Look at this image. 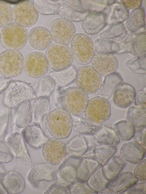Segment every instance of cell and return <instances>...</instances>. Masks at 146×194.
<instances>
[{"label": "cell", "mask_w": 146, "mask_h": 194, "mask_svg": "<svg viewBox=\"0 0 146 194\" xmlns=\"http://www.w3.org/2000/svg\"><path fill=\"white\" fill-rule=\"evenodd\" d=\"M89 100L87 94L78 88L69 87L58 90L54 99V104L73 116L84 113Z\"/></svg>", "instance_id": "obj_1"}, {"label": "cell", "mask_w": 146, "mask_h": 194, "mask_svg": "<svg viewBox=\"0 0 146 194\" xmlns=\"http://www.w3.org/2000/svg\"><path fill=\"white\" fill-rule=\"evenodd\" d=\"M45 126L54 137L66 139L70 137L72 132V118L65 110L57 107L49 113L45 119Z\"/></svg>", "instance_id": "obj_2"}, {"label": "cell", "mask_w": 146, "mask_h": 194, "mask_svg": "<svg viewBox=\"0 0 146 194\" xmlns=\"http://www.w3.org/2000/svg\"><path fill=\"white\" fill-rule=\"evenodd\" d=\"M36 98L33 88L20 80H13L5 90L3 103L7 107L14 108L23 102Z\"/></svg>", "instance_id": "obj_3"}, {"label": "cell", "mask_w": 146, "mask_h": 194, "mask_svg": "<svg viewBox=\"0 0 146 194\" xmlns=\"http://www.w3.org/2000/svg\"><path fill=\"white\" fill-rule=\"evenodd\" d=\"M28 38L26 28L15 22L3 27L0 33V43L7 49L18 50L25 46Z\"/></svg>", "instance_id": "obj_4"}, {"label": "cell", "mask_w": 146, "mask_h": 194, "mask_svg": "<svg viewBox=\"0 0 146 194\" xmlns=\"http://www.w3.org/2000/svg\"><path fill=\"white\" fill-rule=\"evenodd\" d=\"M45 56L49 67L55 71L68 68L72 65L74 60L69 47L57 43L51 45L46 49Z\"/></svg>", "instance_id": "obj_5"}, {"label": "cell", "mask_w": 146, "mask_h": 194, "mask_svg": "<svg viewBox=\"0 0 146 194\" xmlns=\"http://www.w3.org/2000/svg\"><path fill=\"white\" fill-rule=\"evenodd\" d=\"M115 41L119 49L117 54L128 53L137 57H146V33H127Z\"/></svg>", "instance_id": "obj_6"}, {"label": "cell", "mask_w": 146, "mask_h": 194, "mask_svg": "<svg viewBox=\"0 0 146 194\" xmlns=\"http://www.w3.org/2000/svg\"><path fill=\"white\" fill-rule=\"evenodd\" d=\"M71 48L73 57L81 64L90 63L95 54L92 41L88 36L82 33L75 34L71 42Z\"/></svg>", "instance_id": "obj_7"}, {"label": "cell", "mask_w": 146, "mask_h": 194, "mask_svg": "<svg viewBox=\"0 0 146 194\" xmlns=\"http://www.w3.org/2000/svg\"><path fill=\"white\" fill-rule=\"evenodd\" d=\"M24 58L18 50L7 49L0 53V72L5 77L19 75L24 69Z\"/></svg>", "instance_id": "obj_8"}, {"label": "cell", "mask_w": 146, "mask_h": 194, "mask_svg": "<svg viewBox=\"0 0 146 194\" xmlns=\"http://www.w3.org/2000/svg\"><path fill=\"white\" fill-rule=\"evenodd\" d=\"M86 118L96 125L103 124L111 115L110 104L107 99L100 96L88 100L84 112Z\"/></svg>", "instance_id": "obj_9"}, {"label": "cell", "mask_w": 146, "mask_h": 194, "mask_svg": "<svg viewBox=\"0 0 146 194\" xmlns=\"http://www.w3.org/2000/svg\"><path fill=\"white\" fill-rule=\"evenodd\" d=\"M75 80L78 88L89 94L97 91L102 83L101 75L90 65L80 67L77 71Z\"/></svg>", "instance_id": "obj_10"}, {"label": "cell", "mask_w": 146, "mask_h": 194, "mask_svg": "<svg viewBox=\"0 0 146 194\" xmlns=\"http://www.w3.org/2000/svg\"><path fill=\"white\" fill-rule=\"evenodd\" d=\"M7 141L19 166L27 169H31L32 166L31 158L21 134L18 132L12 133Z\"/></svg>", "instance_id": "obj_11"}, {"label": "cell", "mask_w": 146, "mask_h": 194, "mask_svg": "<svg viewBox=\"0 0 146 194\" xmlns=\"http://www.w3.org/2000/svg\"><path fill=\"white\" fill-rule=\"evenodd\" d=\"M51 37L57 44L66 45L70 44L76 34L75 26L71 22L60 18L53 20L49 26Z\"/></svg>", "instance_id": "obj_12"}, {"label": "cell", "mask_w": 146, "mask_h": 194, "mask_svg": "<svg viewBox=\"0 0 146 194\" xmlns=\"http://www.w3.org/2000/svg\"><path fill=\"white\" fill-rule=\"evenodd\" d=\"M13 20L15 23L24 27H31L38 20V13L33 3L29 0L16 4L13 10Z\"/></svg>", "instance_id": "obj_13"}, {"label": "cell", "mask_w": 146, "mask_h": 194, "mask_svg": "<svg viewBox=\"0 0 146 194\" xmlns=\"http://www.w3.org/2000/svg\"><path fill=\"white\" fill-rule=\"evenodd\" d=\"M49 66L45 55L37 51L31 52L25 57L24 69L30 77L38 79L44 76L48 72Z\"/></svg>", "instance_id": "obj_14"}, {"label": "cell", "mask_w": 146, "mask_h": 194, "mask_svg": "<svg viewBox=\"0 0 146 194\" xmlns=\"http://www.w3.org/2000/svg\"><path fill=\"white\" fill-rule=\"evenodd\" d=\"M42 152L46 161L54 165L60 164L67 156L64 142L62 139L54 137L48 138L43 145Z\"/></svg>", "instance_id": "obj_15"}, {"label": "cell", "mask_w": 146, "mask_h": 194, "mask_svg": "<svg viewBox=\"0 0 146 194\" xmlns=\"http://www.w3.org/2000/svg\"><path fill=\"white\" fill-rule=\"evenodd\" d=\"M80 159L68 156L64 160L56 172L55 181L57 183L67 187L76 179L77 169Z\"/></svg>", "instance_id": "obj_16"}, {"label": "cell", "mask_w": 146, "mask_h": 194, "mask_svg": "<svg viewBox=\"0 0 146 194\" xmlns=\"http://www.w3.org/2000/svg\"><path fill=\"white\" fill-rule=\"evenodd\" d=\"M57 170L54 165L48 162L36 164L31 168L28 175V180L34 187L37 186V184L42 181H55Z\"/></svg>", "instance_id": "obj_17"}, {"label": "cell", "mask_w": 146, "mask_h": 194, "mask_svg": "<svg viewBox=\"0 0 146 194\" xmlns=\"http://www.w3.org/2000/svg\"><path fill=\"white\" fill-rule=\"evenodd\" d=\"M107 14L104 12H89L82 21L81 27L88 35L97 34L107 25Z\"/></svg>", "instance_id": "obj_18"}, {"label": "cell", "mask_w": 146, "mask_h": 194, "mask_svg": "<svg viewBox=\"0 0 146 194\" xmlns=\"http://www.w3.org/2000/svg\"><path fill=\"white\" fill-rule=\"evenodd\" d=\"M51 105L49 97L40 96L35 99L31 106L32 121L45 131L46 119L50 112Z\"/></svg>", "instance_id": "obj_19"}, {"label": "cell", "mask_w": 146, "mask_h": 194, "mask_svg": "<svg viewBox=\"0 0 146 194\" xmlns=\"http://www.w3.org/2000/svg\"><path fill=\"white\" fill-rule=\"evenodd\" d=\"M91 61L94 69L100 75L105 77L116 72L118 66L117 60L112 54H97Z\"/></svg>", "instance_id": "obj_20"}, {"label": "cell", "mask_w": 146, "mask_h": 194, "mask_svg": "<svg viewBox=\"0 0 146 194\" xmlns=\"http://www.w3.org/2000/svg\"><path fill=\"white\" fill-rule=\"evenodd\" d=\"M28 41L32 48L37 50L42 51L47 49L51 45L52 39L47 29L37 26L30 31Z\"/></svg>", "instance_id": "obj_21"}, {"label": "cell", "mask_w": 146, "mask_h": 194, "mask_svg": "<svg viewBox=\"0 0 146 194\" xmlns=\"http://www.w3.org/2000/svg\"><path fill=\"white\" fill-rule=\"evenodd\" d=\"M146 152L145 147L134 140L124 143L121 146L120 151V155L123 160L134 164H137L143 159Z\"/></svg>", "instance_id": "obj_22"}, {"label": "cell", "mask_w": 146, "mask_h": 194, "mask_svg": "<svg viewBox=\"0 0 146 194\" xmlns=\"http://www.w3.org/2000/svg\"><path fill=\"white\" fill-rule=\"evenodd\" d=\"M39 125L30 124L25 128L21 134L26 143L31 148L37 150L45 143L48 137Z\"/></svg>", "instance_id": "obj_23"}, {"label": "cell", "mask_w": 146, "mask_h": 194, "mask_svg": "<svg viewBox=\"0 0 146 194\" xmlns=\"http://www.w3.org/2000/svg\"><path fill=\"white\" fill-rule=\"evenodd\" d=\"M136 94L135 89L132 86L122 82L113 93V102L118 107L126 108L135 103Z\"/></svg>", "instance_id": "obj_24"}, {"label": "cell", "mask_w": 146, "mask_h": 194, "mask_svg": "<svg viewBox=\"0 0 146 194\" xmlns=\"http://www.w3.org/2000/svg\"><path fill=\"white\" fill-rule=\"evenodd\" d=\"M32 121L31 106L29 100H27L15 107L12 115L10 130L14 124L19 128H25L29 125Z\"/></svg>", "instance_id": "obj_25"}, {"label": "cell", "mask_w": 146, "mask_h": 194, "mask_svg": "<svg viewBox=\"0 0 146 194\" xmlns=\"http://www.w3.org/2000/svg\"><path fill=\"white\" fill-rule=\"evenodd\" d=\"M138 181V180L131 172H123L119 174L114 180L110 181L106 188L117 194H121L127 191Z\"/></svg>", "instance_id": "obj_26"}, {"label": "cell", "mask_w": 146, "mask_h": 194, "mask_svg": "<svg viewBox=\"0 0 146 194\" xmlns=\"http://www.w3.org/2000/svg\"><path fill=\"white\" fill-rule=\"evenodd\" d=\"M8 194H19L26 187L25 180L19 172L14 171L8 172L1 181Z\"/></svg>", "instance_id": "obj_27"}, {"label": "cell", "mask_w": 146, "mask_h": 194, "mask_svg": "<svg viewBox=\"0 0 146 194\" xmlns=\"http://www.w3.org/2000/svg\"><path fill=\"white\" fill-rule=\"evenodd\" d=\"M145 14L143 8L140 7L132 10L129 14L126 27L131 33H145Z\"/></svg>", "instance_id": "obj_28"}, {"label": "cell", "mask_w": 146, "mask_h": 194, "mask_svg": "<svg viewBox=\"0 0 146 194\" xmlns=\"http://www.w3.org/2000/svg\"><path fill=\"white\" fill-rule=\"evenodd\" d=\"M123 81L120 75L116 72L105 76L98 90V95L106 99H108Z\"/></svg>", "instance_id": "obj_29"}, {"label": "cell", "mask_w": 146, "mask_h": 194, "mask_svg": "<svg viewBox=\"0 0 146 194\" xmlns=\"http://www.w3.org/2000/svg\"><path fill=\"white\" fill-rule=\"evenodd\" d=\"M67 156L81 158L89 149L87 138L83 135H77L66 145Z\"/></svg>", "instance_id": "obj_30"}, {"label": "cell", "mask_w": 146, "mask_h": 194, "mask_svg": "<svg viewBox=\"0 0 146 194\" xmlns=\"http://www.w3.org/2000/svg\"><path fill=\"white\" fill-rule=\"evenodd\" d=\"M93 136L99 145L117 146L120 142L113 128L107 125L101 126Z\"/></svg>", "instance_id": "obj_31"}, {"label": "cell", "mask_w": 146, "mask_h": 194, "mask_svg": "<svg viewBox=\"0 0 146 194\" xmlns=\"http://www.w3.org/2000/svg\"><path fill=\"white\" fill-rule=\"evenodd\" d=\"M123 159L118 155H114L102 167V171L107 178L111 181L120 174L126 165Z\"/></svg>", "instance_id": "obj_32"}, {"label": "cell", "mask_w": 146, "mask_h": 194, "mask_svg": "<svg viewBox=\"0 0 146 194\" xmlns=\"http://www.w3.org/2000/svg\"><path fill=\"white\" fill-rule=\"evenodd\" d=\"M73 118L72 128L79 135L93 136L101 127L85 117L77 116Z\"/></svg>", "instance_id": "obj_33"}, {"label": "cell", "mask_w": 146, "mask_h": 194, "mask_svg": "<svg viewBox=\"0 0 146 194\" xmlns=\"http://www.w3.org/2000/svg\"><path fill=\"white\" fill-rule=\"evenodd\" d=\"M99 165L94 157H81L77 169L76 179L87 181Z\"/></svg>", "instance_id": "obj_34"}, {"label": "cell", "mask_w": 146, "mask_h": 194, "mask_svg": "<svg viewBox=\"0 0 146 194\" xmlns=\"http://www.w3.org/2000/svg\"><path fill=\"white\" fill-rule=\"evenodd\" d=\"M126 118L135 129L146 127V108L137 105L130 107L126 112Z\"/></svg>", "instance_id": "obj_35"}, {"label": "cell", "mask_w": 146, "mask_h": 194, "mask_svg": "<svg viewBox=\"0 0 146 194\" xmlns=\"http://www.w3.org/2000/svg\"><path fill=\"white\" fill-rule=\"evenodd\" d=\"M102 167L99 164L86 181L89 187L97 194L106 188L110 181L104 175Z\"/></svg>", "instance_id": "obj_36"}, {"label": "cell", "mask_w": 146, "mask_h": 194, "mask_svg": "<svg viewBox=\"0 0 146 194\" xmlns=\"http://www.w3.org/2000/svg\"><path fill=\"white\" fill-rule=\"evenodd\" d=\"M110 6V12L108 16L107 25L122 23L127 20L129 11L122 3L116 2Z\"/></svg>", "instance_id": "obj_37"}, {"label": "cell", "mask_w": 146, "mask_h": 194, "mask_svg": "<svg viewBox=\"0 0 146 194\" xmlns=\"http://www.w3.org/2000/svg\"><path fill=\"white\" fill-rule=\"evenodd\" d=\"M127 33L123 24L122 23L107 25L99 33L98 38L110 40H118Z\"/></svg>", "instance_id": "obj_38"}, {"label": "cell", "mask_w": 146, "mask_h": 194, "mask_svg": "<svg viewBox=\"0 0 146 194\" xmlns=\"http://www.w3.org/2000/svg\"><path fill=\"white\" fill-rule=\"evenodd\" d=\"M77 70L73 65L68 68L58 71L50 73L49 76L54 79L56 84L60 86H67L75 80Z\"/></svg>", "instance_id": "obj_39"}, {"label": "cell", "mask_w": 146, "mask_h": 194, "mask_svg": "<svg viewBox=\"0 0 146 194\" xmlns=\"http://www.w3.org/2000/svg\"><path fill=\"white\" fill-rule=\"evenodd\" d=\"M117 146L100 145L93 150L94 158L100 165H104L116 153Z\"/></svg>", "instance_id": "obj_40"}, {"label": "cell", "mask_w": 146, "mask_h": 194, "mask_svg": "<svg viewBox=\"0 0 146 194\" xmlns=\"http://www.w3.org/2000/svg\"><path fill=\"white\" fill-rule=\"evenodd\" d=\"M33 3L37 11L46 15H58L60 6L59 0H35Z\"/></svg>", "instance_id": "obj_41"}, {"label": "cell", "mask_w": 146, "mask_h": 194, "mask_svg": "<svg viewBox=\"0 0 146 194\" xmlns=\"http://www.w3.org/2000/svg\"><path fill=\"white\" fill-rule=\"evenodd\" d=\"M113 129L120 140L128 141L133 138L135 131L134 127L126 120L115 123Z\"/></svg>", "instance_id": "obj_42"}, {"label": "cell", "mask_w": 146, "mask_h": 194, "mask_svg": "<svg viewBox=\"0 0 146 194\" xmlns=\"http://www.w3.org/2000/svg\"><path fill=\"white\" fill-rule=\"evenodd\" d=\"M56 84L50 76H45L38 80L35 93L36 97L40 96L49 97L56 86Z\"/></svg>", "instance_id": "obj_43"}, {"label": "cell", "mask_w": 146, "mask_h": 194, "mask_svg": "<svg viewBox=\"0 0 146 194\" xmlns=\"http://www.w3.org/2000/svg\"><path fill=\"white\" fill-rule=\"evenodd\" d=\"M60 6L58 11V15L62 18L70 22H79L82 21L88 13H83L77 11L59 0Z\"/></svg>", "instance_id": "obj_44"}, {"label": "cell", "mask_w": 146, "mask_h": 194, "mask_svg": "<svg viewBox=\"0 0 146 194\" xmlns=\"http://www.w3.org/2000/svg\"><path fill=\"white\" fill-rule=\"evenodd\" d=\"M116 0H81L82 8L85 13L91 11L103 12Z\"/></svg>", "instance_id": "obj_45"}, {"label": "cell", "mask_w": 146, "mask_h": 194, "mask_svg": "<svg viewBox=\"0 0 146 194\" xmlns=\"http://www.w3.org/2000/svg\"><path fill=\"white\" fill-rule=\"evenodd\" d=\"M11 108L7 107L0 112V139H4L11 131Z\"/></svg>", "instance_id": "obj_46"}, {"label": "cell", "mask_w": 146, "mask_h": 194, "mask_svg": "<svg viewBox=\"0 0 146 194\" xmlns=\"http://www.w3.org/2000/svg\"><path fill=\"white\" fill-rule=\"evenodd\" d=\"M13 20V10L10 5L0 0V27H4L10 24Z\"/></svg>", "instance_id": "obj_47"}, {"label": "cell", "mask_w": 146, "mask_h": 194, "mask_svg": "<svg viewBox=\"0 0 146 194\" xmlns=\"http://www.w3.org/2000/svg\"><path fill=\"white\" fill-rule=\"evenodd\" d=\"M66 187L69 194H97L89 187L86 181H79L76 179Z\"/></svg>", "instance_id": "obj_48"}, {"label": "cell", "mask_w": 146, "mask_h": 194, "mask_svg": "<svg viewBox=\"0 0 146 194\" xmlns=\"http://www.w3.org/2000/svg\"><path fill=\"white\" fill-rule=\"evenodd\" d=\"M95 51L97 54H113L114 44L113 41L98 38L94 44Z\"/></svg>", "instance_id": "obj_49"}, {"label": "cell", "mask_w": 146, "mask_h": 194, "mask_svg": "<svg viewBox=\"0 0 146 194\" xmlns=\"http://www.w3.org/2000/svg\"><path fill=\"white\" fill-rule=\"evenodd\" d=\"M125 65L133 73H146V57H137L136 60H129L125 63Z\"/></svg>", "instance_id": "obj_50"}, {"label": "cell", "mask_w": 146, "mask_h": 194, "mask_svg": "<svg viewBox=\"0 0 146 194\" xmlns=\"http://www.w3.org/2000/svg\"><path fill=\"white\" fill-rule=\"evenodd\" d=\"M13 159V154L7 141L4 139H0V163H8L12 161Z\"/></svg>", "instance_id": "obj_51"}, {"label": "cell", "mask_w": 146, "mask_h": 194, "mask_svg": "<svg viewBox=\"0 0 146 194\" xmlns=\"http://www.w3.org/2000/svg\"><path fill=\"white\" fill-rule=\"evenodd\" d=\"M146 159L142 160L135 168L133 175L137 180L141 181L146 180Z\"/></svg>", "instance_id": "obj_52"}, {"label": "cell", "mask_w": 146, "mask_h": 194, "mask_svg": "<svg viewBox=\"0 0 146 194\" xmlns=\"http://www.w3.org/2000/svg\"><path fill=\"white\" fill-rule=\"evenodd\" d=\"M65 187L58 183L51 185L44 192V194H68Z\"/></svg>", "instance_id": "obj_53"}, {"label": "cell", "mask_w": 146, "mask_h": 194, "mask_svg": "<svg viewBox=\"0 0 146 194\" xmlns=\"http://www.w3.org/2000/svg\"><path fill=\"white\" fill-rule=\"evenodd\" d=\"M135 131L133 137L134 141L141 143L145 147L146 127L135 129Z\"/></svg>", "instance_id": "obj_54"}, {"label": "cell", "mask_w": 146, "mask_h": 194, "mask_svg": "<svg viewBox=\"0 0 146 194\" xmlns=\"http://www.w3.org/2000/svg\"><path fill=\"white\" fill-rule=\"evenodd\" d=\"M146 92L143 90H138L136 93L135 104L146 108Z\"/></svg>", "instance_id": "obj_55"}, {"label": "cell", "mask_w": 146, "mask_h": 194, "mask_svg": "<svg viewBox=\"0 0 146 194\" xmlns=\"http://www.w3.org/2000/svg\"><path fill=\"white\" fill-rule=\"evenodd\" d=\"M120 3L127 9H133L141 7L142 0H121Z\"/></svg>", "instance_id": "obj_56"}, {"label": "cell", "mask_w": 146, "mask_h": 194, "mask_svg": "<svg viewBox=\"0 0 146 194\" xmlns=\"http://www.w3.org/2000/svg\"><path fill=\"white\" fill-rule=\"evenodd\" d=\"M13 80L6 77H0V94L5 90Z\"/></svg>", "instance_id": "obj_57"}, {"label": "cell", "mask_w": 146, "mask_h": 194, "mask_svg": "<svg viewBox=\"0 0 146 194\" xmlns=\"http://www.w3.org/2000/svg\"><path fill=\"white\" fill-rule=\"evenodd\" d=\"M126 194H145V189L141 187L135 185L129 188L127 191Z\"/></svg>", "instance_id": "obj_58"}, {"label": "cell", "mask_w": 146, "mask_h": 194, "mask_svg": "<svg viewBox=\"0 0 146 194\" xmlns=\"http://www.w3.org/2000/svg\"><path fill=\"white\" fill-rule=\"evenodd\" d=\"M6 173V172L4 166L0 163V181H2Z\"/></svg>", "instance_id": "obj_59"}, {"label": "cell", "mask_w": 146, "mask_h": 194, "mask_svg": "<svg viewBox=\"0 0 146 194\" xmlns=\"http://www.w3.org/2000/svg\"><path fill=\"white\" fill-rule=\"evenodd\" d=\"M8 194L5 189L2 183L0 181V194Z\"/></svg>", "instance_id": "obj_60"}, {"label": "cell", "mask_w": 146, "mask_h": 194, "mask_svg": "<svg viewBox=\"0 0 146 194\" xmlns=\"http://www.w3.org/2000/svg\"><path fill=\"white\" fill-rule=\"evenodd\" d=\"M98 194H117L116 193L110 190L102 191Z\"/></svg>", "instance_id": "obj_61"}, {"label": "cell", "mask_w": 146, "mask_h": 194, "mask_svg": "<svg viewBox=\"0 0 146 194\" xmlns=\"http://www.w3.org/2000/svg\"></svg>", "instance_id": "obj_62"}]
</instances>
